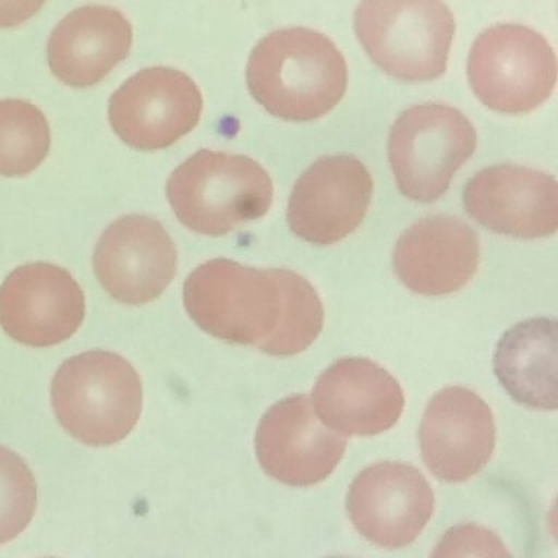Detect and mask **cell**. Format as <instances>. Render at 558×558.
<instances>
[{
	"mask_svg": "<svg viewBox=\"0 0 558 558\" xmlns=\"http://www.w3.org/2000/svg\"><path fill=\"white\" fill-rule=\"evenodd\" d=\"M247 87L270 116L317 120L333 111L348 87V65L331 39L308 28L275 31L253 48Z\"/></svg>",
	"mask_w": 558,
	"mask_h": 558,
	"instance_id": "cell-1",
	"label": "cell"
},
{
	"mask_svg": "<svg viewBox=\"0 0 558 558\" xmlns=\"http://www.w3.org/2000/svg\"><path fill=\"white\" fill-rule=\"evenodd\" d=\"M292 274L229 259L205 262L183 287L186 312L205 333L260 351L282 325Z\"/></svg>",
	"mask_w": 558,
	"mask_h": 558,
	"instance_id": "cell-2",
	"label": "cell"
},
{
	"mask_svg": "<svg viewBox=\"0 0 558 558\" xmlns=\"http://www.w3.org/2000/svg\"><path fill=\"white\" fill-rule=\"evenodd\" d=\"M166 194L183 226L216 238L264 217L274 185L251 157L199 150L173 170Z\"/></svg>",
	"mask_w": 558,
	"mask_h": 558,
	"instance_id": "cell-3",
	"label": "cell"
},
{
	"mask_svg": "<svg viewBox=\"0 0 558 558\" xmlns=\"http://www.w3.org/2000/svg\"><path fill=\"white\" fill-rule=\"evenodd\" d=\"M52 409L60 425L81 442L107 447L137 425L143 387L137 371L117 353L92 351L72 356L51 384Z\"/></svg>",
	"mask_w": 558,
	"mask_h": 558,
	"instance_id": "cell-4",
	"label": "cell"
},
{
	"mask_svg": "<svg viewBox=\"0 0 558 558\" xmlns=\"http://www.w3.org/2000/svg\"><path fill=\"white\" fill-rule=\"evenodd\" d=\"M355 33L388 76L430 82L447 70L456 21L442 0H361Z\"/></svg>",
	"mask_w": 558,
	"mask_h": 558,
	"instance_id": "cell-5",
	"label": "cell"
},
{
	"mask_svg": "<svg viewBox=\"0 0 558 558\" xmlns=\"http://www.w3.org/2000/svg\"><path fill=\"white\" fill-rule=\"evenodd\" d=\"M477 147L469 118L444 104H422L391 126L388 159L401 194L416 203L438 201Z\"/></svg>",
	"mask_w": 558,
	"mask_h": 558,
	"instance_id": "cell-6",
	"label": "cell"
},
{
	"mask_svg": "<svg viewBox=\"0 0 558 558\" xmlns=\"http://www.w3.org/2000/svg\"><path fill=\"white\" fill-rule=\"evenodd\" d=\"M469 81L480 102L492 111L532 112L556 87V52L543 35L527 26H492L471 48Z\"/></svg>",
	"mask_w": 558,
	"mask_h": 558,
	"instance_id": "cell-7",
	"label": "cell"
},
{
	"mask_svg": "<svg viewBox=\"0 0 558 558\" xmlns=\"http://www.w3.org/2000/svg\"><path fill=\"white\" fill-rule=\"evenodd\" d=\"M203 105V95L187 74L144 69L109 99V122L130 147L161 150L195 129Z\"/></svg>",
	"mask_w": 558,
	"mask_h": 558,
	"instance_id": "cell-8",
	"label": "cell"
},
{
	"mask_svg": "<svg viewBox=\"0 0 558 558\" xmlns=\"http://www.w3.org/2000/svg\"><path fill=\"white\" fill-rule=\"evenodd\" d=\"M435 496L425 475L405 462L366 466L349 487L347 510L357 534L377 547H408L430 521Z\"/></svg>",
	"mask_w": 558,
	"mask_h": 558,
	"instance_id": "cell-9",
	"label": "cell"
},
{
	"mask_svg": "<svg viewBox=\"0 0 558 558\" xmlns=\"http://www.w3.org/2000/svg\"><path fill=\"white\" fill-rule=\"evenodd\" d=\"M347 438L318 417L307 396L287 397L264 414L256 456L265 473L291 487L325 482L342 461Z\"/></svg>",
	"mask_w": 558,
	"mask_h": 558,
	"instance_id": "cell-10",
	"label": "cell"
},
{
	"mask_svg": "<svg viewBox=\"0 0 558 558\" xmlns=\"http://www.w3.org/2000/svg\"><path fill=\"white\" fill-rule=\"evenodd\" d=\"M373 191V178L356 157H322L295 182L288 226L296 238L316 246L342 242L364 221Z\"/></svg>",
	"mask_w": 558,
	"mask_h": 558,
	"instance_id": "cell-11",
	"label": "cell"
},
{
	"mask_svg": "<svg viewBox=\"0 0 558 558\" xmlns=\"http://www.w3.org/2000/svg\"><path fill=\"white\" fill-rule=\"evenodd\" d=\"M85 310L81 286L57 265L20 266L0 287V326L26 347H54L72 338Z\"/></svg>",
	"mask_w": 558,
	"mask_h": 558,
	"instance_id": "cell-12",
	"label": "cell"
},
{
	"mask_svg": "<svg viewBox=\"0 0 558 558\" xmlns=\"http://www.w3.org/2000/svg\"><path fill=\"white\" fill-rule=\"evenodd\" d=\"M95 274L122 304L150 303L163 294L178 268L172 238L155 218L125 216L113 221L96 244Z\"/></svg>",
	"mask_w": 558,
	"mask_h": 558,
	"instance_id": "cell-13",
	"label": "cell"
},
{
	"mask_svg": "<svg viewBox=\"0 0 558 558\" xmlns=\"http://www.w3.org/2000/svg\"><path fill=\"white\" fill-rule=\"evenodd\" d=\"M421 451L427 469L445 483H464L488 464L496 447L490 405L464 387L436 392L423 414Z\"/></svg>",
	"mask_w": 558,
	"mask_h": 558,
	"instance_id": "cell-14",
	"label": "cell"
},
{
	"mask_svg": "<svg viewBox=\"0 0 558 558\" xmlns=\"http://www.w3.org/2000/svg\"><path fill=\"white\" fill-rule=\"evenodd\" d=\"M462 204L478 225L508 238H549L558 229L556 178L514 165L492 166L465 185Z\"/></svg>",
	"mask_w": 558,
	"mask_h": 558,
	"instance_id": "cell-15",
	"label": "cell"
},
{
	"mask_svg": "<svg viewBox=\"0 0 558 558\" xmlns=\"http://www.w3.org/2000/svg\"><path fill=\"white\" fill-rule=\"evenodd\" d=\"M314 410L343 436H374L391 429L404 409L399 381L365 357H342L317 378Z\"/></svg>",
	"mask_w": 558,
	"mask_h": 558,
	"instance_id": "cell-16",
	"label": "cell"
},
{
	"mask_svg": "<svg viewBox=\"0 0 558 558\" xmlns=\"http://www.w3.org/2000/svg\"><path fill=\"white\" fill-rule=\"evenodd\" d=\"M480 265L477 233L460 218L430 216L397 240L392 268L414 294L440 296L462 290Z\"/></svg>",
	"mask_w": 558,
	"mask_h": 558,
	"instance_id": "cell-17",
	"label": "cell"
},
{
	"mask_svg": "<svg viewBox=\"0 0 558 558\" xmlns=\"http://www.w3.org/2000/svg\"><path fill=\"white\" fill-rule=\"evenodd\" d=\"M130 21L117 9L83 7L59 22L48 39V64L54 76L73 87L94 86L129 56Z\"/></svg>",
	"mask_w": 558,
	"mask_h": 558,
	"instance_id": "cell-18",
	"label": "cell"
},
{
	"mask_svg": "<svg viewBox=\"0 0 558 558\" xmlns=\"http://www.w3.org/2000/svg\"><path fill=\"white\" fill-rule=\"evenodd\" d=\"M557 322L538 317L510 327L495 352V374L519 404L557 409Z\"/></svg>",
	"mask_w": 558,
	"mask_h": 558,
	"instance_id": "cell-19",
	"label": "cell"
},
{
	"mask_svg": "<svg viewBox=\"0 0 558 558\" xmlns=\"http://www.w3.org/2000/svg\"><path fill=\"white\" fill-rule=\"evenodd\" d=\"M47 118L28 100H0V177L34 172L50 150Z\"/></svg>",
	"mask_w": 558,
	"mask_h": 558,
	"instance_id": "cell-20",
	"label": "cell"
},
{
	"mask_svg": "<svg viewBox=\"0 0 558 558\" xmlns=\"http://www.w3.org/2000/svg\"><path fill=\"white\" fill-rule=\"evenodd\" d=\"M323 320L325 310L316 288L301 275L292 274L282 325L260 352L270 356L299 355L322 333Z\"/></svg>",
	"mask_w": 558,
	"mask_h": 558,
	"instance_id": "cell-21",
	"label": "cell"
},
{
	"mask_svg": "<svg viewBox=\"0 0 558 558\" xmlns=\"http://www.w3.org/2000/svg\"><path fill=\"white\" fill-rule=\"evenodd\" d=\"M37 508V483L17 453L0 447V545L28 527Z\"/></svg>",
	"mask_w": 558,
	"mask_h": 558,
	"instance_id": "cell-22",
	"label": "cell"
},
{
	"mask_svg": "<svg viewBox=\"0 0 558 558\" xmlns=\"http://www.w3.org/2000/svg\"><path fill=\"white\" fill-rule=\"evenodd\" d=\"M47 0H0V28H13L31 20Z\"/></svg>",
	"mask_w": 558,
	"mask_h": 558,
	"instance_id": "cell-23",
	"label": "cell"
}]
</instances>
